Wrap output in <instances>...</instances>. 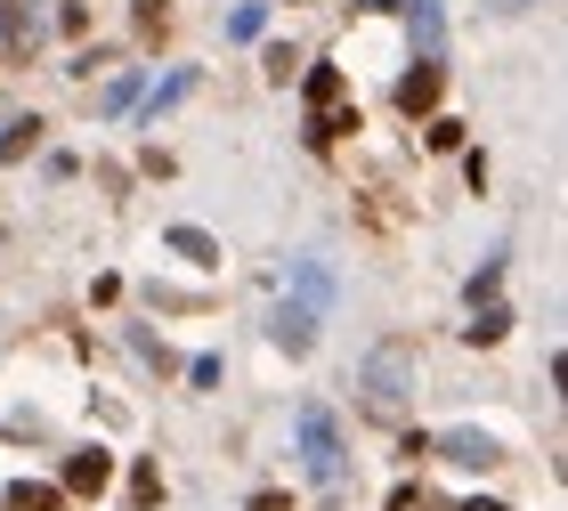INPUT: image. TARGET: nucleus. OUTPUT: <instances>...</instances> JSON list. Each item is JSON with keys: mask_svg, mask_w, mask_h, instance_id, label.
<instances>
[{"mask_svg": "<svg viewBox=\"0 0 568 511\" xmlns=\"http://www.w3.org/2000/svg\"><path fill=\"white\" fill-rule=\"evenodd\" d=\"M293 439H301L308 479H317V488H333V479H342V422H333L325 406H301V415H293Z\"/></svg>", "mask_w": 568, "mask_h": 511, "instance_id": "nucleus-1", "label": "nucleus"}, {"mask_svg": "<svg viewBox=\"0 0 568 511\" xmlns=\"http://www.w3.org/2000/svg\"><path fill=\"white\" fill-rule=\"evenodd\" d=\"M357 381H366L374 406H406V390H415V341H382Z\"/></svg>", "mask_w": 568, "mask_h": 511, "instance_id": "nucleus-2", "label": "nucleus"}, {"mask_svg": "<svg viewBox=\"0 0 568 511\" xmlns=\"http://www.w3.org/2000/svg\"><path fill=\"white\" fill-rule=\"evenodd\" d=\"M342 131H357V114H342V73L317 65L308 73V146H333Z\"/></svg>", "mask_w": 568, "mask_h": 511, "instance_id": "nucleus-3", "label": "nucleus"}, {"mask_svg": "<svg viewBox=\"0 0 568 511\" xmlns=\"http://www.w3.org/2000/svg\"><path fill=\"white\" fill-rule=\"evenodd\" d=\"M317 325H325V309H308V300H293V293H284L268 334H276V349H284V357H308V349H317Z\"/></svg>", "mask_w": 568, "mask_h": 511, "instance_id": "nucleus-4", "label": "nucleus"}, {"mask_svg": "<svg viewBox=\"0 0 568 511\" xmlns=\"http://www.w3.org/2000/svg\"><path fill=\"white\" fill-rule=\"evenodd\" d=\"M284 293L308 300V309H333V260H325V252H301V260H284Z\"/></svg>", "mask_w": 568, "mask_h": 511, "instance_id": "nucleus-5", "label": "nucleus"}, {"mask_svg": "<svg viewBox=\"0 0 568 511\" xmlns=\"http://www.w3.org/2000/svg\"><path fill=\"white\" fill-rule=\"evenodd\" d=\"M106 488H114V454L106 447L65 454V495H106Z\"/></svg>", "mask_w": 568, "mask_h": 511, "instance_id": "nucleus-6", "label": "nucleus"}, {"mask_svg": "<svg viewBox=\"0 0 568 511\" xmlns=\"http://www.w3.org/2000/svg\"><path fill=\"white\" fill-rule=\"evenodd\" d=\"M438 454H447V463H463V471H496V463H504V447L487 439V430H447V439H438Z\"/></svg>", "mask_w": 568, "mask_h": 511, "instance_id": "nucleus-7", "label": "nucleus"}, {"mask_svg": "<svg viewBox=\"0 0 568 511\" xmlns=\"http://www.w3.org/2000/svg\"><path fill=\"white\" fill-rule=\"evenodd\" d=\"M398 106H406V114H430V106H438V65H415V73H406V82H398Z\"/></svg>", "mask_w": 568, "mask_h": 511, "instance_id": "nucleus-8", "label": "nucleus"}, {"mask_svg": "<svg viewBox=\"0 0 568 511\" xmlns=\"http://www.w3.org/2000/svg\"><path fill=\"white\" fill-rule=\"evenodd\" d=\"M33 33H41L33 9H24V0H0V58H9V49H24Z\"/></svg>", "mask_w": 568, "mask_h": 511, "instance_id": "nucleus-9", "label": "nucleus"}, {"mask_svg": "<svg viewBox=\"0 0 568 511\" xmlns=\"http://www.w3.org/2000/svg\"><path fill=\"white\" fill-rule=\"evenodd\" d=\"M415 41H423V65H438V49H447V17H438V0H415Z\"/></svg>", "mask_w": 568, "mask_h": 511, "instance_id": "nucleus-10", "label": "nucleus"}, {"mask_svg": "<svg viewBox=\"0 0 568 511\" xmlns=\"http://www.w3.org/2000/svg\"><path fill=\"white\" fill-rule=\"evenodd\" d=\"M171 252H179V260H195V268H220V244L203 236V227H171Z\"/></svg>", "mask_w": 568, "mask_h": 511, "instance_id": "nucleus-11", "label": "nucleus"}, {"mask_svg": "<svg viewBox=\"0 0 568 511\" xmlns=\"http://www.w3.org/2000/svg\"><path fill=\"white\" fill-rule=\"evenodd\" d=\"M511 334V309H496V300H487V309L471 317V325H463V341H471V349H487V341H504Z\"/></svg>", "mask_w": 568, "mask_h": 511, "instance_id": "nucleus-12", "label": "nucleus"}, {"mask_svg": "<svg viewBox=\"0 0 568 511\" xmlns=\"http://www.w3.org/2000/svg\"><path fill=\"white\" fill-rule=\"evenodd\" d=\"M65 503V488H41V479H17L9 488V511H58Z\"/></svg>", "mask_w": 568, "mask_h": 511, "instance_id": "nucleus-13", "label": "nucleus"}, {"mask_svg": "<svg viewBox=\"0 0 568 511\" xmlns=\"http://www.w3.org/2000/svg\"><path fill=\"white\" fill-rule=\"evenodd\" d=\"M33 139H41V122L33 114H17L9 131H0V163H17V155H33Z\"/></svg>", "mask_w": 568, "mask_h": 511, "instance_id": "nucleus-14", "label": "nucleus"}, {"mask_svg": "<svg viewBox=\"0 0 568 511\" xmlns=\"http://www.w3.org/2000/svg\"><path fill=\"white\" fill-rule=\"evenodd\" d=\"M187 90H195V65H179L171 82H163V90L146 98V122H154V114H171V106H179V98H187Z\"/></svg>", "mask_w": 568, "mask_h": 511, "instance_id": "nucleus-15", "label": "nucleus"}, {"mask_svg": "<svg viewBox=\"0 0 568 511\" xmlns=\"http://www.w3.org/2000/svg\"><path fill=\"white\" fill-rule=\"evenodd\" d=\"M261 24H268V9H261V0H244V9L227 17V33H236V41H252V33H261Z\"/></svg>", "mask_w": 568, "mask_h": 511, "instance_id": "nucleus-16", "label": "nucleus"}, {"mask_svg": "<svg viewBox=\"0 0 568 511\" xmlns=\"http://www.w3.org/2000/svg\"><path fill=\"white\" fill-rule=\"evenodd\" d=\"M122 106H139V73H122V82H106V114H122Z\"/></svg>", "mask_w": 568, "mask_h": 511, "instance_id": "nucleus-17", "label": "nucleus"}, {"mask_svg": "<svg viewBox=\"0 0 568 511\" xmlns=\"http://www.w3.org/2000/svg\"><path fill=\"white\" fill-rule=\"evenodd\" d=\"M244 511H293V503H284V495H252Z\"/></svg>", "mask_w": 568, "mask_h": 511, "instance_id": "nucleus-18", "label": "nucleus"}, {"mask_svg": "<svg viewBox=\"0 0 568 511\" xmlns=\"http://www.w3.org/2000/svg\"><path fill=\"white\" fill-rule=\"evenodd\" d=\"M171 9V0H139V24H154V17H163Z\"/></svg>", "mask_w": 568, "mask_h": 511, "instance_id": "nucleus-19", "label": "nucleus"}, {"mask_svg": "<svg viewBox=\"0 0 568 511\" xmlns=\"http://www.w3.org/2000/svg\"><path fill=\"white\" fill-rule=\"evenodd\" d=\"M463 511H511V503H479V495H471V503H463Z\"/></svg>", "mask_w": 568, "mask_h": 511, "instance_id": "nucleus-20", "label": "nucleus"}]
</instances>
